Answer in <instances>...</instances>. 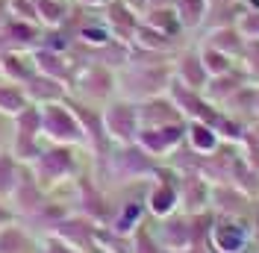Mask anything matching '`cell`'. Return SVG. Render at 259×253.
I'll use <instances>...</instances> for the list:
<instances>
[{
	"mask_svg": "<svg viewBox=\"0 0 259 253\" xmlns=\"http://www.w3.org/2000/svg\"><path fill=\"white\" fill-rule=\"evenodd\" d=\"M9 12L21 21H32V24H38V15H35V9H32V0H9Z\"/></svg>",
	"mask_w": 259,
	"mask_h": 253,
	"instance_id": "cell-32",
	"label": "cell"
},
{
	"mask_svg": "<svg viewBox=\"0 0 259 253\" xmlns=\"http://www.w3.org/2000/svg\"><path fill=\"white\" fill-rule=\"evenodd\" d=\"M136 144L145 147L153 159L165 162L177 147L186 144V124H168V126H147V130H139Z\"/></svg>",
	"mask_w": 259,
	"mask_h": 253,
	"instance_id": "cell-9",
	"label": "cell"
},
{
	"mask_svg": "<svg viewBox=\"0 0 259 253\" xmlns=\"http://www.w3.org/2000/svg\"><path fill=\"white\" fill-rule=\"evenodd\" d=\"M174 12L186 32L203 30L206 15H209V0H174Z\"/></svg>",
	"mask_w": 259,
	"mask_h": 253,
	"instance_id": "cell-22",
	"label": "cell"
},
{
	"mask_svg": "<svg viewBox=\"0 0 259 253\" xmlns=\"http://www.w3.org/2000/svg\"><path fill=\"white\" fill-rule=\"evenodd\" d=\"M103 21H106V27L112 30L115 38L133 45L136 30H139V24H142V12H136L127 0H109V3L103 6Z\"/></svg>",
	"mask_w": 259,
	"mask_h": 253,
	"instance_id": "cell-13",
	"label": "cell"
},
{
	"mask_svg": "<svg viewBox=\"0 0 259 253\" xmlns=\"http://www.w3.org/2000/svg\"><path fill=\"white\" fill-rule=\"evenodd\" d=\"M24 92L30 97V103L35 106H48V103H59L68 97V86L62 79H53L48 74H35V77L24 86Z\"/></svg>",
	"mask_w": 259,
	"mask_h": 253,
	"instance_id": "cell-18",
	"label": "cell"
},
{
	"mask_svg": "<svg viewBox=\"0 0 259 253\" xmlns=\"http://www.w3.org/2000/svg\"><path fill=\"white\" fill-rule=\"evenodd\" d=\"M147 9H162V6H174V0H145ZM145 9V12H147Z\"/></svg>",
	"mask_w": 259,
	"mask_h": 253,
	"instance_id": "cell-36",
	"label": "cell"
},
{
	"mask_svg": "<svg viewBox=\"0 0 259 253\" xmlns=\"http://www.w3.org/2000/svg\"><path fill=\"white\" fill-rule=\"evenodd\" d=\"M68 95L92 103V106H106L115 95H118V71H112L103 62H85L77 65L74 77L68 82Z\"/></svg>",
	"mask_w": 259,
	"mask_h": 253,
	"instance_id": "cell-4",
	"label": "cell"
},
{
	"mask_svg": "<svg viewBox=\"0 0 259 253\" xmlns=\"http://www.w3.org/2000/svg\"><path fill=\"white\" fill-rule=\"evenodd\" d=\"M35 74H38V71H35L32 50H9V53H3V56H0V77L27 86Z\"/></svg>",
	"mask_w": 259,
	"mask_h": 253,
	"instance_id": "cell-17",
	"label": "cell"
},
{
	"mask_svg": "<svg viewBox=\"0 0 259 253\" xmlns=\"http://www.w3.org/2000/svg\"><path fill=\"white\" fill-rule=\"evenodd\" d=\"M256 244V221L250 215H215L212 212L206 247L209 253H250Z\"/></svg>",
	"mask_w": 259,
	"mask_h": 253,
	"instance_id": "cell-3",
	"label": "cell"
},
{
	"mask_svg": "<svg viewBox=\"0 0 259 253\" xmlns=\"http://www.w3.org/2000/svg\"><path fill=\"white\" fill-rule=\"evenodd\" d=\"M45 200H48V191L38 186V180H35L30 165H24L21 168V177H18V186L12 191V197H9V209L15 212V218H27Z\"/></svg>",
	"mask_w": 259,
	"mask_h": 253,
	"instance_id": "cell-11",
	"label": "cell"
},
{
	"mask_svg": "<svg viewBox=\"0 0 259 253\" xmlns=\"http://www.w3.org/2000/svg\"><path fill=\"white\" fill-rule=\"evenodd\" d=\"M21 168H24V162H18L9 147H0V200L3 203H9L18 186V177H21Z\"/></svg>",
	"mask_w": 259,
	"mask_h": 253,
	"instance_id": "cell-24",
	"label": "cell"
},
{
	"mask_svg": "<svg viewBox=\"0 0 259 253\" xmlns=\"http://www.w3.org/2000/svg\"><path fill=\"white\" fill-rule=\"evenodd\" d=\"M221 136H218V130L206 121H186V147L197 153V156H209L215 153L218 147H221Z\"/></svg>",
	"mask_w": 259,
	"mask_h": 253,
	"instance_id": "cell-16",
	"label": "cell"
},
{
	"mask_svg": "<svg viewBox=\"0 0 259 253\" xmlns=\"http://www.w3.org/2000/svg\"><path fill=\"white\" fill-rule=\"evenodd\" d=\"M9 139H12V118L0 115V147H9Z\"/></svg>",
	"mask_w": 259,
	"mask_h": 253,
	"instance_id": "cell-33",
	"label": "cell"
},
{
	"mask_svg": "<svg viewBox=\"0 0 259 253\" xmlns=\"http://www.w3.org/2000/svg\"><path fill=\"white\" fill-rule=\"evenodd\" d=\"M171 71H174V79H177L180 86H186V89H194V92H203L206 89V82H209V71H206V65L200 59V50L197 45H186V48H180L174 56H171Z\"/></svg>",
	"mask_w": 259,
	"mask_h": 253,
	"instance_id": "cell-10",
	"label": "cell"
},
{
	"mask_svg": "<svg viewBox=\"0 0 259 253\" xmlns=\"http://www.w3.org/2000/svg\"><path fill=\"white\" fill-rule=\"evenodd\" d=\"M200 45H209V48L221 50V53H227L230 59L239 62L242 48H244V35L236 30V24H227V27H209V30L203 32Z\"/></svg>",
	"mask_w": 259,
	"mask_h": 253,
	"instance_id": "cell-19",
	"label": "cell"
},
{
	"mask_svg": "<svg viewBox=\"0 0 259 253\" xmlns=\"http://www.w3.org/2000/svg\"><path fill=\"white\" fill-rule=\"evenodd\" d=\"M45 139H41V106L30 103L24 112H18L12 118V139H9V150L15 153L18 162L32 165L38 153L45 150Z\"/></svg>",
	"mask_w": 259,
	"mask_h": 253,
	"instance_id": "cell-6",
	"label": "cell"
},
{
	"mask_svg": "<svg viewBox=\"0 0 259 253\" xmlns=\"http://www.w3.org/2000/svg\"><path fill=\"white\" fill-rule=\"evenodd\" d=\"M32 9L38 15V24L48 30L65 24V18L71 15V0H32Z\"/></svg>",
	"mask_w": 259,
	"mask_h": 253,
	"instance_id": "cell-25",
	"label": "cell"
},
{
	"mask_svg": "<svg viewBox=\"0 0 259 253\" xmlns=\"http://www.w3.org/2000/svg\"><path fill=\"white\" fill-rule=\"evenodd\" d=\"M236 30L244 38H259V9H242V15L236 18Z\"/></svg>",
	"mask_w": 259,
	"mask_h": 253,
	"instance_id": "cell-30",
	"label": "cell"
},
{
	"mask_svg": "<svg viewBox=\"0 0 259 253\" xmlns=\"http://www.w3.org/2000/svg\"><path fill=\"white\" fill-rule=\"evenodd\" d=\"M41 139L48 144H71L85 150V133L80 126V118L74 115L68 97L59 103L41 106Z\"/></svg>",
	"mask_w": 259,
	"mask_h": 253,
	"instance_id": "cell-5",
	"label": "cell"
},
{
	"mask_svg": "<svg viewBox=\"0 0 259 253\" xmlns=\"http://www.w3.org/2000/svg\"><path fill=\"white\" fill-rule=\"evenodd\" d=\"M103 126L112 144H133L139 139V103L127 100V97L115 95L106 106H103Z\"/></svg>",
	"mask_w": 259,
	"mask_h": 253,
	"instance_id": "cell-7",
	"label": "cell"
},
{
	"mask_svg": "<svg viewBox=\"0 0 259 253\" xmlns=\"http://www.w3.org/2000/svg\"><path fill=\"white\" fill-rule=\"evenodd\" d=\"M133 253H165L162 244L156 241V236L150 233V224L147 221L133 233Z\"/></svg>",
	"mask_w": 259,
	"mask_h": 253,
	"instance_id": "cell-29",
	"label": "cell"
},
{
	"mask_svg": "<svg viewBox=\"0 0 259 253\" xmlns=\"http://www.w3.org/2000/svg\"><path fill=\"white\" fill-rule=\"evenodd\" d=\"M239 68L244 71V77L250 79L253 86H259V38H244Z\"/></svg>",
	"mask_w": 259,
	"mask_h": 253,
	"instance_id": "cell-28",
	"label": "cell"
},
{
	"mask_svg": "<svg viewBox=\"0 0 259 253\" xmlns=\"http://www.w3.org/2000/svg\"><path fill=\"white\" fill-rule=\"evenodd\" d=\"M35 244L38 236H32L18 218L0 227V253H35Z\"/></svg>",
	"mask_w": 259,
	"mask_h": 253,
	"instance_id": "cell-20",
	"label": "cell"
},
{
	"mask_svg": "<svg viewBox=\"0 0 259 253\" xmlns=\"http://www.w3.org/2000/svg\"><path fill=\"white\" fill-rule=\"evenodd\" d=\"M74 6H80V9H103L109 0H71Z\"/></svg>",
	"mask_w": 259,
	"mask_h": 253,
	"instance_id": "cell-34",
	"label": "cell"
},
{
	"mask_svg": "<svg viewBox=\"0 0 259 253\" xmlns=\"http://www.w3.org/2000/svg\"><path fill=\"white\" fill-rule=\"evenodd\" d=\"M30 106V97L24 92L21 82H12V79L0 77V115L6 118H15L18 112H24Z\"/></svg>",
	"mask_w": 259,
	"mask_h": 253,
	"instance_id": "cell-23",
	"label": "cell"
},
{
	"mask_svg": "<svg viewBox=\"0 0 259 253\" xmlns=\"http://www.w3.org/2000/svg\"><path fill=\"white\" fill-rule=\"evenodd\" d=\"M9 221H15V212L9 209V203H3V200H0V227H3V224H9Z\"/></svg>",
	"mask_w": 259,
	"mask_h": 253,
	"instance_id": "cell-35",
	"label": "cell"
},
{
	"mask_svg": "<svg viewBox=\"0 0 259 253\" xmlns=\"http://www.w3.org/2000/svg\"><path fill=\"white\" fill-rule=\"evenodd\" d=\"M97 227H100V224L92 221L89 215H82V212H68L62 221L56 224L53 236H59L71 250H77V253H97V241H95Z\"/></svg>",
	"mask_w": 259,
	"mask_h": 253,
	"instance_id": "cell-8",
	"label": "cell"
},
{
	"mask_svg": "<svg viewBox=\"0 0 259 253\" xmlns=\"http://www.w3.org/2000/svg\"><path fill=\"white\" fill-rule=\"evenodd\" d=\"M242 0H209V9H221V6H239Z\"/></svg>",
	"mask_w": 259,
	"mask_h": 253,
	"instance_id": "cell-37",
	"label": "cell"
},
{
	"mask_svg": "<svg viewBox=\"0 0 259 253\" xmlns=\"http://www.w3.org/2000/svg\"><path fill=\"white\" fill-rule=\"evenodd\" d=\"M174 79L171 71V56L165 53H150V50L133 48L130 45V62L118 71V95L142 103L147 97L165 95Z\"/></svg>",
	"mask_w": 259,
	"mask_h": 253,
	"instance_id": "cell-1",
	"label": "cell"
},
{
	"mask_svg": "<svg viewBox=\"0 0 259 253\" xmlns=\"http://www.w3.org/2000/svg\"><path fill=\"white\" fill-rule=\"evenodd\" d=\"M80 150L82 147H71V144H45L38 159L30 165L38 186L45 191H56L59 186L74 183L82 174Z\"/></svg>",
	"mask_w": 259,
	"mask_h": 253,
	"instance_id": "cell-2",
	"label": "cell"
},
{
	"mask_svg": "<svg viewBox=\"0 0 259 253\" xmlns=\"http://www.w3.org/2000/svg\"><path fill=\"white\" fill-rule=\"evenodd\" d=\"M139 124H142V130H147V126L186 124V115L180 112V106L174 103V97L165 92V95L147 97V100L139 103Z\"/></svg>",
	"mask_w": 259,
	"mask_h": 253,
	"instance_id": "cell-12",
	"label": "cell"
},
{
	"mask_svg": "<svg viewBox=\"0 0 259 253\" xmlns=\"http://www.w3.org/2000/svg\"><path fill=\"white\" fill-rule=\"evenodd\" d=\"M32 59H35V71L38 74H48L53 79H62L65 86L71 82L74 77V71H77V65L71 62V56L68 53H59V50H50V48H32Z\"/></svg>",
	"mask_w": 259,
	"mask_h": 253,
	"instance_id": "cell-14",
	"label": "cell"
},
{
	"mask_svg": "<svg viewBox=\"0 0 259 253\" xmlns=\"http://www.w3.org/2000/svg\"><path fill=\"white\" fill-rule=\"evenodd\" d=\"M133 48H142V50H150V53H165V56H174L177 53V38H171V35H165L159 32L156 27H150V24H139V30H136V38H133Z\"/></svg>",
	"mask_w": 259,
	"mask_h": 253,
	"instance_id": "cell-21",
	"label": "cell"
},
{
	"mask_svg": "<svg viewBox=\"0 0 259 253\" xmlns=\"http://www.w3.org/2000/svg\"><path fill=\"white\" fill-rule=\"evenodd\" d=\"M142 21H145V24H150V27H156V30L165 32V35H171V38H180V35H186V30H183V24H180L177 12H174V6L147 9L145 15H142Z\"/></svg>",
	"mask_w": 259,
	"mask_h": 253,
	"instance_id": "cell-26",
	"label": "cell"
},
{
	"mask_svg": "<svg viewBox=\"0 0 259 253\" xmlns=\"http://www.w3.org/2000/svg\"><path fill=\"white\" fill-rule=\"evenodd\" d=\"M197 50H200V59H203V65H206L209 77H218V74H227V71L239 68V62H236V59H230L227 53L209 48V45H200V41H197Z\"/></svg>",
	"mask_w": 259,
	"mask_h": 253,
	"instance_id": "cell-27",
	"label": "cell"
},
{
	"mask_svg": "<svg viewBox=\"0 0 259 253\" xmlns=\"http://www.w3.org/2000/svg\"><path fill=\"white\" fill-rule=\"evenodd\" d=\"M250 79L244 77L242 68H233V71H227V74H218V77H209L206 82V89H203V97L215 103V106H224L230 97L236 95L239 89H244Z\"/></svg>",
	"mask_w": 259,
	"mask_h": 253,
	"instance_id": "cell-15",
	"label": "cell"
},
{
	"mask_svg": "<svg viewBox=\"0 0 259 253\" xmlns=\"http://www.w3.org/2000/svg\"><path fill=\"white\" fill-rule=\"evenodd\" d=\"M35 253H77V250H71L68 244H65L59 236H41L38 238V244H35Z\"/></svg>",
	"mask_w": 259,
	"mask_h": 253,
	"instance_id": "cell-31",
	"label": "cell"
}]
</instances>
